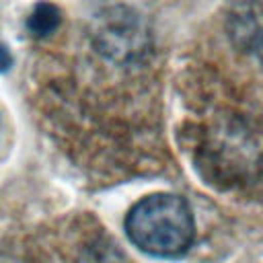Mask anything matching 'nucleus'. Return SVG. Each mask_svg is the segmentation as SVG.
Returning <instances> with one entry per match:
<instances>
[{"instance_id": "f257e3e1", "label": "nucleus", "mask_w": 263, "mask_h": 263, "mask_svg": "<svg viewBox=\"0 0 263 263\" xmlns=\"http://www.w3.org/2000/svg\"><path fill=\"white\" fill-rule=\"evenodd\" d=\"M123 228L134 247L160 259L185 255L195 238L191 208L175 193H152L136 201L125 216Z\"/></svg>"}, {"instance_id": "f03ea898", "label": "nucleus", "mask_w": 263, "mask_h": 263, "mask_svg": "<svg viewBox=\"0 0 263 263\" xmlns=\"http://www.w3.org/2000/svg\"><path fill=\"white\" fill-rule=\"evenodd\" d=\"M95 45L115 62L136 60L148 45L146 27L134 10L125 6H111L97 16Z\"/></svg>"}, {"instance_id": "7ed1b4c3", "label": "nucleus", "mask_w": 263, "mask_h": 263, "mask_svg": "<svg viewBox=\"0 0 263 263\" xmlns=\"http://www.w3.org/2000/svg\"><path fill=\"white\" fill-rule=\"evenodd\" d=\"M60 21H62V14L55 4L39 2L27 18V29L35 37H47L60 27Z\"/></svg>"}, {"instance_id": "20e7f679", "label": "nucleus", "mask_w": 263, "mask_h": 263, "mask_svg": "<svg viewBox=\"0 0 263 263\" xmlns=\"http://www.w3.org/2000/svg\"><path fill=\"white\" fill-rule=\"evenodd\" d=\"M80 263H132V261L117 245L109 240H97L82 251Z\"/></svg>"}, {"instance_id": "39448f33", "label": "nucleus", "mask_w": 263, "mask_h": 263, "mask_svg": "<svg viewBox=\"0 0 263 263\" xmlns=\"http://www.w3.org/2000/svg\"><path fill=\"white\" fill-rule=\"evenodd\" d=\"M10 66H12V55H10V51H8L6 45H0V72L10 70Z\"/></svg>"}]
</instances>
